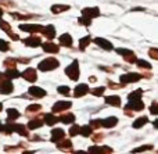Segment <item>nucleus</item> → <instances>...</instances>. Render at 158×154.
<instances>
[{"label":"nucleus","instance_id":"obj_1","mask_svg":"<svg viewBox=\"0 0 158 154\" xmlns=\"http://www.w3.org/2000/svg\"><path fill=\"white\" fill-rule=\"evenodd\" d=\"M58 65H60V63H58V60H56V58H44L43 61L39 63L38 68L40 69V71H52V69L57 68Z\"/></svg>","mask_w":158,"mask_h":154},{"label":"nucleus","instance_id":"obj_2","mask_svg":"<svg viewBox=\"0 0 158 154\" xmlns=\"http://www.w3.org/2000/svg\"><path fill=\"white\" fill-rule=\"evenodd\" d=\"M65 74L68 75V78L69 79H72V81H78L79 79V64H78L77 60H74L71 65L67 67Z\"/></svg>","mask_w":158,"mask_h":154},{"label":"nucleus","instance_id":"obj_3","mask_svg":"<svg viewBox=\"0 0 158 154\" xmlns=\"http://www.w3.org/2000/svg\"><path fill=\"white\" fill-rule=\"evenodd\" d=\"M142 79V75L140 74H136V72H128V74H123L121 75L119 81L122 83H133V82H137V81Z\"/></svg>","mask_w":158,"mask_h":154},{"label":"nucleus","instance_id":"obj_4","mask_svg":"<svg viewBox=\"0 0 158 154\" xmlns=\"http://www.w3.org/2000/svg\"><path fill=\"white\" fill-rule=\"evenodd\" d=\"M19 29L24 31V32H32V33H36V32H42L43 27L39 24H21L19 25Z\"/></svg>","mask_w":158,"mask_h":154},{"label":"nucleus","instance_id":"obj_5","mask_svg":"<svg viewBox=\"0 0 158 154\" xmlns=\"http://www.w3.org/2000/svg\"><path fill=\"white\" fill-rule=\"evenodd\" d=\"M72 107V103L71 102H57L54 106L52 107L53 113L57 114V113H61V111H65L68 110V108Z\"/></svg>","mask_w":158,"mask_h":154},{"label":"nucleus","instance_id":"obj_6","mask_svg":"<svg viewBox=\"0 0 158 154\" xmlns=\"http://www.w3.org/2000/svg\"><path fill=\"white\" fill-rule=\"evenodd\" d=\"M13 90H14V86H13L11 79L8 81V78H7L6 81H2V82H0V93L2 94H10Z\"/></svg>","mask_w":158,"mask_h":154},{"label":"nucleus","instance_id":"obj_7","mask_svg":"<svg viewBox=\"0 0 158 154\" xmlns=\"http://www.w3.org/2000/svg\"><path fill=\"white\" fill-rule=\"evenodd\" d=\"M144 108V104H143L142 100H133V102H129L126 104L125 110H132V111H142Z\"/></svg>","mask_w":158,"mask_h":154},{"label":"nucleus","instance_id":"obj_8","mask_svg":"<svg viewBox=\"0 0 158 154\" xmlns=\"http://www.w3.org/2000/svg\"><path fill=\"white\" fill-rule=\"evenodd\" d=\"M21 77L24 78V79H27L28 82H35L38 75H36V71L33 68H28V69H25L24 72H21Z\"/></svg>","mask_w":158,"mask_h":154},{"label":"nucleus","instance_id":"obj_9","mask_svg":"<svg viewBox=\"0 0 158 154\" xmlns=\"http://www.w3.org/2000/svg\"><path fill=\"white\" fill-rule=\"evenodd\" d=\"M24 43L29 47H38V46H42V39L39 36H29V38L24 39Z\"/></svg>","mask_w":158,"mask_h":154},{"label":"nucleus","instance_id":"obj_10","mask_svg":"<svg viewBox=\"0 0 158 154\" xmlns=\"http://www.w3.org/2000/svg\"><path fill=\"white\" fill-rule=\"evenodd\" d=\"M28 93H29L32 97H36V99H42V97L46 96V92H44L42 88H38V86H31Z\"/></svg>","mask_w":158,"mask_h":154},{"label":"nucleus","instance_id":"obj_11","mask_svg":"<svg viewBox=\"0 0 158 154\" xmlns=\"http://www.w3.org/2000/svg\"><path fill=\"white\" fill-rule=\"evenodd\" d=\"M87 92H89V86H87L86 83H79L77 88L74 89V96L75 97H82V96H85Z\"/></svg>","mask_w":158,"mask_h":154},{"label":"nucleus","instance_id":"obj_12","mask_svg":"<svg viewBox=\"0 0 158 154\" xmlns=\"http://www.w3.org/2000/svg\"><path fill=\"white\" fill-rule=\"evenodd\" d=\"M42 33H43V35L46 36L49 40H53V39L56 38V28H54V25H47V27H43Z\"/></svg>","mask_w":158,"mask_h":154},{"label":"nucleus","instance_id":"obj_13","mask_svg":"<svg viewBox=\"0 0 158 154\" xmlns=\"http://www.w3.org/2000/svg\"><path fill=\"white\" fill-rule=\"evenodd\" d=\"M94 43L97 44V46H100L101 49H104V50H112V49H114L111 42H108L107 39H104V38H96L94 39Z\"/></svg>","mask_w":158,"mask_h":154},{"label":"nucleus","instance_id":"obj_14","mask_svg":"<svg viewBox=\"0 0 158 154\" xmlns=\"http://www.w3.org/2000/svg\"><path fill=\"white\" fill-rule=\"evenodd\" d=\"M82 15H87L90 18H96L100 15V10L97 7H86L82 10Z\"/></svg>","mask_w":158,"mask_h":154},{"label":"nucleus","instance_id":"obj_15","mask_svg":"<svg viewBox=\"0 0 158 154\" xmlns=\"http://www.w3.org/2000/svg\"><path fill=\"white\" fill-rule=\"evenodd\" d=\"M118 124V118L117 117H108V118L101 119V127L103 128H114Z\"/></svg>","mask_w":158,"mask_h":154},{"label":"nucleus","instance_id":"obj_16","mask_svg":"<svg viewBox=\"0 0 158 154\" xmlns=\"http://www.w3.org/2000/svg\"><path fill=\"white\" fill-rule=\"evenodd\" d=\"M42 49L46 53H58L60 49H58L57 44H54L53 42H46V43H42Z\"/></svg>","mask_w":158,"mask_h":154},{"label":"nucleus","instance_id":"obj_17","mask_svg":"<svg viewBox=\"0 0 158 154\" xmlns=\"http://www.w3.org/2000/svg\"><path fill=\"white\" fill-rule=\"evenodd\" d=\"M52 136H53L52 140L57 143L58 140L65 138V132H64V129H61V128H54V129L52 131Z\"/></svg>","mask_w":158,"mask_h":154},{"label":"nucleus","instance_id":"obj_18","mask_svg":"<svg viewBox=\"0 0 158 154\" xmlns=\"http://www.w3.org/2000/svg\"><path fill=\"white\" fill-rule=\"evenodd\" d=\"M43 124H44L43 118L35 117V118H32L29 122H28V128H29V129H38V128L43 127Z\"/></svg>","mask_w":158,"mask_h":154},{"label":"nucleus","instance_id":"obj_19","mask_svg":"<svg viewBox=\"0 0 158 154\" xmlns=\"http://www.w3.org/2000/svg\"><path fill=\"white\" fill-rule=\"evenodd\" d=\"M60 44L61 46H65V47H71L72 46V38L69 33H63V35L60 36Z\"/></svg>","mask_w":158,"mask_h":154},{"label":"nucleus","instance_id":"obj_20","mask_svg":"<svg viewBox=\"0 0 158 154\" xmlns=\"http://www.w3.org/2000/svg\"><path fill=\"white\" fill-rule=\"evenodd\" d=\"M106 103L110 106H114V107H119L121 106V97L119 96H115V94H112V96H107L106 97Z\"/></svg>","mask_w":158,"mask_h":154},{"label":"nucleus","instance_id":"obj_21","mask_svg":"<svg viewBox=\"0 0 158 154\" xmlns=\"http://www.w3.org/2000/svg\"><path fill=\"white\" fill-rule=\"evenodd\" d=\"M43 121L46 125H49V127H53L54 124H57L60 119L57 118V117H54L53 114H44L43 115Z\"/></svg>","mask_w":158,"mask_h":154},{"label":"nucleus","instance_id":"obj_22","mask_svg":"<svg viewBox=\"0 0 158 154\" xmlns=\"http://www.w3.org/2000/svg\"><path fill=\"white\" fill-rule=\"evenodd\" d=\"M57 147L60 150H68V149H72V143L69 139H61V140L57 142Z\"/></svg>","mask_w":158,"mask_h":154},{"label":"nucleus","instance_id":"obj_23","mask_svg":"<svg viewBox=\"0 0 158 154\" xmlns=\"http://www.w3.org/2000/svg\"><path fill=\"white\" fill-rule=\"evenodd\" d=\"M4 77L8 79H15V78L21 77V72L17 71V68H7V71L4 72Z\"/></svg>","mask_w":158,"mask_h":154},{"label":"nucleus","instance_id":"obj_24","mask_svg":"<svg viewBox=\"0 0 158 154\" xmlns=\"http://www.w3.org/2000/svg\"><path fill=\"white\" fill-rule=\"evenodd\" d=\"M19 115H21V114H19L15 108H8L7 110V121L8 122H13V121H15V119H18Z\"/></svg>","mask_w":158,"mask_h":154},{"label":"nucleus","instance_id":"obj_25","mask_svg":"<svg viewBox=\"0 0 158 154\" xmlns=\"http://www.w3.org/2000/svg\"><path fill=\"white\" fill-rule=\"evenodd\" d=\"M87 152L89 153H112V149H110V147H107V146H104V147L92 146Z\"/></svg>","mask_w":158,"mask_h":154},{"label":"nucleus","instance_id":"obj_26","mask_svg":"<svg viewBox=\"0 0 158 154\" xmlns=\"http://www.w3.org/2000/svg\"><path fill=\"white\" fill-rule=\"evenodd\" d=\"M58 119H60V122H63V124H72V122L75 121V115L74 114H71V113H68V114L61 115Z\"/></svg>","mask_w":158,"mask_h":154},{"label":"nucleus","instance_id":"obj_27","mask_svg":"<svg viewBox=\"0 0 158 154\" xmlns=\"http://www.w3.org/2000/svg\"><path fill=\"white\" fill-rule=\"evenodd\" d=\"M142 94H143V90H142V89H137V90L132 92V93L129 94L128 100H129V102H133V100H140V99H142Z\"/></svg>","mask_w":158,"mask_h":154},{"label":"nucleus","instance_id":"obj_28","mask_svg":"<svg viewBox=\"0 0 158 154\" xmlns=\"http://www.w3.org/2000/svg\"><path fill=\"white\" fill-rule=\"evenodd\" d=\"M92 132H93L92 125H85V127H81V133L79 135H82L83 138H89L92 135Z\"/></svg>","mask_w":158,"mask_h":154},{"label":"nucleus","instance_id":"obj_29","mask_svg":"<svg viewBox=\"0 0 158 154\" xmlns=\"http://www.w3.org/2000/svg\"><path fill=\"white\" fill-rule=\"evenodd\" d=\"M147 122H148V118H147V117H140V118H137L136 121L133 122V128L139 129V128H142L143 125H146Z\"/></svg>","mask_w":158,"mask_h":154},{"label":"nucleus","instance_id":"obj_30","mask_svg":"<svg viewBox=\"0 0 158 154\" xmlns=\"http://www.w3.org/2000/svg\"><path fill=\"white\" fill-rule=\"evenodd\" d=\"M67 10H69V6H65V4H54L52 7V11L54 14H58L61 11H67Z\"/></svg>","mask_w":158,"mask_h":154},{"label":"nucleus","instance_id":"obj_31","mask_svg":"<svg viewBox=\"0 0 158 154\" xmlns=\"http://www.w3.org/2000/svg\"><path fill=\"white\" fill-rule=\"evenodd\" d=\"M90 42H92L90 36H85V38H82L81 40H79V49H81V50H85V49H86V46H89Z\"/></svg>","mask_w":158,"mask_h":154},{"label":"nucleus","instance_id":"obj_32","mask_svg":"<svg viewBox=\"0 0 158 154\" xmlns=\"http://www.w3.org/2000/svg\"><path fill=\"white\" fill-rule=\"evenodd\" d=\"M78 22L81 25H85V27H90V24H92V18L87 15H82L78 18Z\"/></svg>","mask_w":158,"mask_h":154},{"label":"nucleus","instance_id":"obj_33","mask_svg":"<svg viewBox=\"0 0 158 154\" xmlns=\"http://www.w3.org/2000/svg\"><path fill=\"white\" fill-rule=\"evenodd\" d=\"M17 63H18V60H14V58H6V61L3 63V65H4L6 68H15Z\"/></svg>","mask_w":158,"mask_h":154},{"label":"nucleus","instance_id":"obj_34","mask_svg":"<svg viewBox=\"0 0 158 154\" xmlns=\"http://www.w3.org/2000/svg\"><path fill=\"white\" fill-rule=\"evenodd\" d=\"M0 28H2V29L4 31L7 35H10V33H11V27H10V24H8V22H6V21H3V19H0Z\"/></svg>","mask_w":158,"mask_h":154},{"label":"nucleus","instance_id":"obj_35","mask_svg":"<svg viewBox=\"0 0 158 154\" xmlns=\"http://www.w3.org/2000/svg\"><path fill=\"white\" fill-rule=\"evenodd\" d=\"M42 108V106L40 104H31V106H28V108H27V113L29 114V113H32V115L36 113V111H39Z\"/></svg>","mask_w":158,"mask_h":154},{"label":"nucleus","instance_id":"obj_36","mask_svg":"<svg viewBox=\"0 0 158 154\" xmlns=\"http://www.w3.org/2000/svg\"><path fill=\"white\" fill-rule=\"evenodd\" d=\"M151 149H153V146H151V144H146V146L133 149V150H132V153H142V152H147V150H151Z\"/></svg>","mask_w":158,"mask_h":154},{"label":"nucleus","instance_id":"obj_37","mask_svg":"<svg viewBox=\"0 0 158 154\" xmlns=\"http://www.w3.org/2000/svg\"><path fill=\"white\" fill-rule=\"evenodd\" d=\"M79 133H81V127H78V125L71 127V129H69V136H77Z\"/></svg>","mask_w":158,"mask_h":154},{"label":"nucleus","instance_id":"obj_38","mask_svg":"<svg viewBox=\"0 0 158 154\" xmlns=\"http://www.w3.org/2000/svg\"><path fill=\"white\" fill-rule=\"evenodd\" d=\"M57 92L60 94H64V96H69V88L68 86H58Z\"/></svg>","mask_w":158,"mask_h":154},{"label":"nucleus","instance_id":"obj_39","mask_svg":"<svg viewBox=\"0 0 158 154\" xmlns=\"http://www.w3.org/2000/svg\"><path fill=\"white\" fill-rule=\"evenodd\" d=\"M117 53L118 54L125 56V57H128V56H133V52H132V50H128V49H117Z\"/></svg>","mask_w":158,"mask_h":154},{"label":"nucleus","instance_id":"obj_40","mask_svg":"<svg viewBox=\"0 0 158 154\" xmlns=\"http://www.w3.org/2000/svg\"><path fill=\"white\" fill-rule=\"evenodd\" d=\"M136 64H137V67H143V68H148V69L151 68V64L144 60H136Z\"/></svg>","mask_w":158,"mask_h":154},{"label":"nucleus","instance_id":"obj_41","mask_svg":"<svg viewBox=\"0 0 158 154\" xmlns=\"http://www.w3.org/2000/svg\"><path fill=\"white\" fill-rule=\"evenodd\" d=\"M104 90H106V88H104V86H101V88L93 89V90H92V93L94 94V96H101V94L104 93Z\"/></svg>","mask_w":158,"mask_h":154},{"label":"nucleus","instance_id":"obj_42","mask_svg":"<svg viewBox=\"0 0 158 154\" xmlns=\"http://www.w3.org/2000/svg\"><path fill=\"white\" fill-rule=\"evenodd\" d=\"M8 50V43L3 39H0V52H7Z\"/></svg>","mask_w":158,"mask_h":154},{"label":"nucleus","instance_id":"obj_43","mask_svg":"<svg viewBox=\"0 0 158 154\" xmlns=\"http://www.w3.org/2000/svg\"><path fill=\"white\" fill-rule=\"evenodd\" d=\"M150 113L153 114V115H158V103H154V104H151Z\"/></svg>","mask_w":158,"mask_h":154},{"label":"nucleus","instance_id":"obj_44","mask_svg":"<svg viewBox=\"0 0 158 154\" xmlns=\"http://www.w3.org/2000/svg\"><path fill=\"white\" fill-rule=\"evenodd\" d=\"M90 125H92V128H100L101 119H93V121H90Z\"/></svg>","mask_w":158,"mask_h":154},{"label":"nucleus","instance_id":"obj_45","mask_svg":"<svg viewBox=\"0 0 158 154\" xmlns=\"http://www.w3.org/2000/svg\"><path fill=\"white\" fill-rule=\"evenodd\" d=\"M153 124H154V128H156V129H158V119H156Z\"/></svg>","mask_w":158,"mask_h":154},{"label":"nucleus","instance_id":"obj_46","mask_svg":"<svg viewBox=\"0 0 158 154\" xmlns=\"http://www.w3.org/2000/svg\"><path fill=\"white\" fill-rule=\"evenodd\" d=\"M2 15H3V8L0 7V17H2Z\"/></svg>","mask_w":158,"mask_h":154},{"label":"nucleus","instance_id":"obj_47","mask_svg":"<svg viewBox=\"0 0 158 154\" xmlns=\"http://www.w3.org/2000/svg\"><path fill=\"white\" fill-rule=\"evenodd\" d=\"M3 110V104H2V103H0V111H2Z\"/></svg>","mask_w":158,"mask_h":154},{"label":"nucleus","instance_id":"obj_48","mask_svg":"<svg viewBox=\"0 0 158 154\" xmlns=\"http://www.w3.org/2000/svg\"><path fill=\"white\" fill-rule=\"evenodd\" d=\"M2 128H3V124H2V122H0V131H2Z\"/></svg>","mask_w":158,"mask_h":154},{"label":"nucleus","instance_id":"obj_49","mask_svg":"<svg viewBox=\"0 0 158 154\" xmlns=\"http://www.w3.org/2000/svg\"><path fill=\"white\" fill-rule=\"evenodd\" d=\"M2 78H3V75H2V74H0V82H2Z\"/></svg>","mask_w":158,"mask_h":154}]
</instances>
